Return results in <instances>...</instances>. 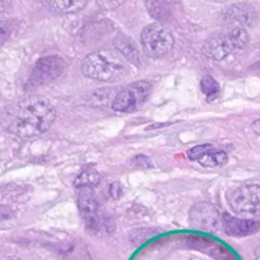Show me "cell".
<instances>
[{
	"label": "cell",
	"mask_w": 260,
	"mask_h": 260,
	"mask_svg": "<svg viewBox=\"0 0 260 260\" xmlns=\"http://www.w3.org/2000/svg\"><path fill=\"white\" fill-rule=\"evenodd\" d=\"M142 49L153 58H161L170 52L175 44L174 36L163 24L154 23L146 26L141 33Z\"/></svg>",
	"instance_id": "obj_5"
},
{
	"label": "cell",
	"mask_w": 260,
	"mask_h": 260,
	"mask_svg": "<svg viewBox=\"0 0 260 260\" xmlns=\"http://www.w3.org/2000/svg\"><path fill=\"white\" fill-rule=\"evenodd\" d=\"M201 92L207 96V99H213L219 95L220 87L217 81L211 76H205L201 82Z\"/></svg>",
	"instance_id": "obj_18"
},
{
	"label": "cell",
	"mask_w": 260,
	"mask_h": 260,
	"mask_svg": "<svg viewBox=\"0 0 260 260\" xmlns=\"http://www.w3.org/2000/svg\"><path fill=\"white\" fill-rule=\"evenodd\" d=\"M228 207L244 219L260 217V185L251 184L229 190L225 194Z\"/></svg>",
	"instance_id": "obj_4"
},
{
	"label": "cell",
	"mask_w": 260,
	"mask_h": 260,
	"mask_svg": "<svg viewBox=\"0 0 260 260\" xmlns=\"http://www.w3.org/2000/svg\"><path fill=\"white\" fill-rule=\"evenodd\" d=\"M121 187L120 184L115 182V183H112L110 186V193L111 195V197L114 199H119L121 197Z\"/></svg>",
	"instance_id": "obj_20"
},
{
	"label": "cell",
	"mask_w": 260,
	"mask_h": 260,
	"mask_svg": "<svg viewBox=\"0 0 260 260\" xmlns=\"http://www.w3.org/2000/svg\"><path fill=\"white\" fill-rule=\"evenodd\" d=\"M255 258L254 260H260V245L256 249L254 253Z\"/></svg>",
	"instance_id": "obj_23"
},
{
	"label": "cell",
	"mask_w": 260,
	"mask_h": 260,
	"mask_svg": "<svg viewBox=\"0 0 260 260\" xmlns=\"http://www.w3.org/2000/svg\"><path fill=\"white\" fill-rule=\"evenodd\" d=\"M77 207L86 228L98 233L104 228V219L101 215L99 205L91 188L79 189Z\"/></svg>",
	"instance_id": "obj_9"
},
{
	"label": "cell",
	"mask_w": 260,
	"mask_h": 260,
	"mask_svg": "<svg viewBox=\"0 0 260 260\" xmlns=\"http://www.w3.org/2000/svg\"><path fill=\"white\" fill-rule=\"evenodd\" d=\"M187 248L201 251L214 260H239L228 246L210 237L205 235H187L184 238Z\"/></svg>",
	"instance_id": "obj_8"
},
{
	"label": "cell",
	"mask_w": 260,
	"mask_h": 260,
	"mask_svg": "<svg viewBox=\"0 0 260 260\" xmlns=\"http://www.w3.org/2000/svg\"><path fill=\"white\" fill-rule=\"evenodd\" d=\"M189 222L196 230L210 234H219L222 228V215L209 202H199L189 212Z\"/></svg>",
	"instance_id": "obj_7"
},
{
	"label": "cell",
	"mask_w": 260,
	"mask_h": 260,
	"mask_svg": "<svg viewBox=\"0 0 260 260\" xmlns=\"http://www.w3.org/2000/svg\"><path fill=\"white\" fill-rule=\"evenodd\" d=\"M56 109L44 96L32 95L10 105L4 113L6 129L20 138L46 132L56 119Z\"/></svg>",
	"instance_id": "obj_1"
},
{
	"label": "cell",
	"mask_w": 260,
	"mask_h": 260,
	"mask_svg": "<svg viewBox=\"0 0 260 260\" xmlns=\"http://www.w3.org/2000/svg\"><path fill=\"white\" fill-rule=\"evenodd\" d=\"M248 41L247 31L240 27H234L209 37L203 45V52L210 59L221 61L244 49Z\"/></svg>",
	"instance_id": "obj_3"
},
{
	"label": "cell",
	"mask_w": 260,
	"mask_h": 260,
	"mask_svg": "<svg viewBox=\"0 0 260 260\" xmlns=\"http://www.w3.org/2000/svg\"><path fill=\"white\" fill-rule=\"evenodd\" d=\"M213 146L211 144H202V145L195 146L187 151V156L189 160L192 161H198L200 159L207 154L209 151L213 149Z\"/></svg>",
	"instance_id": "obj_19"
},
{
	"label": "cell",
	"mask_w": 260,
	"mask_h": 260,
	"mask_svg": "<svg viewBox=\"0 0 260 260\" xmlns=\"http://www.w3.org/2000/svg\"><path fill=\"white\" fill-rule=\"evenodd\" d=\"M82 72L92 80L112 82L127 73V61L115 50H98L84 57L81 64Z\"/></svg>",
	"instance_id": "obj_2"
},
{
	"label": "cell",
	"mask_w": 260,
	"mask_h": 260,
	"mask_svg": "<svg viewBox=\"0 0 260 260\" xmlns=\"http://www.w3.org/2000/svg\"><path fill=\"white\" fill-rule=\"evenodd\" d=\"M228 156L225 152L222 150H217L213 148L207 154L198 160V162L206 168H215L219 166L225 165L228 162Z\"/></svg>",
	"instance_id": "obj_17"
},
{
	"label": "cell",
	"mask_w": 260,
	"mask_h": 260,
	"mask_svg": "<svg viewBox=\"0 0 260 260\" xmlns=\"http://www.w3.org/2000/svg\"><path fill=\"white\" fill-rule=\"evenodd\" d=\"M115 47L121 52V55L124 56L126 60H128L135 64H139V54L136 50V47L134 46L133 44L122 37H118L115 39Z\"/></svg>",
	"instance_id": "obj_16"
},
{
	"label": "cell",
	"mask_w": 260,
	"mask_h": 260,
	"mask_svg": "<svg viewBox=\"0 0 260 260\" xmlns=\"http://www.w3.org/2000/svg\"><path fill=\"white\" fill-rule=\"evenodd\" d=\"M4 260H21L20 258H18V257H8L7 258H6V259Z\"/></svg>",
	"instance_id": "obj_24"
},
{
	"label": "cell",
	"mask_w": 260,
	"mask_h": 260,
	"mask_svg": "<svg viewBox=\"0 0 260 260\" xmlns=\"http://www.w3.org/2000/svg\"><path fill=\"white\" fill-rule=\"evenodd\" d=\"M102 177L100 174L92 167H86L77 175L74 185L77 189L82 188H93L100 184Z\"/></svg>",
	"instance_id": "obj_13"
},
{
	"label": "cell",
	"mask_w": 260,
	"mask_h": 260,
	"mask_svg": "<svg viewBox=\"0 0 260 260\" xmlns=\"http://www.w3.org/2000/svg\"><path fill=\"white\" fill-rule=\"evenodd\" d=\"M222 228L228 236L243 238L256 234L259 230L260 224L257 220L238 218L229 213H224L222 215Z\"/></svg>",
	"instance_id": "obj_11"
},
{
	"label": "cell",
	"mask_w": 260,
	"mask_h": 260,
	"mask_svg": "<svg viewBox=\"0 0 260 260\" xmlns=\"http://www.w3.org/2000/svg\"><path fill=\"white\" fill-rule=\"evenodd\" d=\"M251 128L256 135L260 136V120L253 121V123L251 124Z\"/></svg>",
	"instance_id": "obj_22"
},
{
	"label": "cell",
	"mask_w": 260,
	"mask_h": 260,
	"mask_svg": "<svg viewBox=\"0 0 260 260\" xmlns=\"http://www.w3.org/2000/svg\"><path fill=\"white\" fill-rule=\"evenodd\" d=\"M151 84L148 81H136L124 87L115 95L112 109L115 112H135L139 110L150 94Z\"/></svg>",
	"instance_id": "obj_6"
},
{
	"label": "cell",
	"mask_w": 260,
	"mask_h": 260,
	"mask_svg": "<svg viewBox=\"0 0 260 260\" xmlns=\"http://www.w3.org/2000/svg\"><path fill=\"white\" fill-rule=\"evenodd\" d=\"M87 1L75 0V1H51L50 2V8L54 12L59 14H68L74 12H80L86 6Z\"/></svg>",
	"instance_id": "obj_15"
},
{
	"label": "cell",
	"mask_w": 260,
	"mask_h": 260,
	"mask_svg": "<svg viewBox=\"0 0 260 260\" xmlns=\"http://www.w3.org/2000/svg\"><path fill=\"white\" fill-rule=\"evenodd\" d=\"M146 6L151 17L160 23L167 22L170 18L171 10L165 1H147Z\"/></svg>",
	"instance_id": "obj_14"
},
{
	"label": "cell",
	"mask_w": 260,
	"mask_h": 260,
	"mask_svg": "<svg viewBox=\"0 0 260 260\" xmlns=\"http://www.w3.org/2000/svg\"><path fill=\"white\" fill-rule=\"evenodd\" d=\"M136 164L139 166H142L144 168H149L151 165V161L148 159V157L145 155H137L136 157Z\"/></svg>",
	"instance_id": "obj_21"
},
{
	"label": "cell",
	"mask_w": 260,
	"mask_h": 260,
	"mask_svg": "<svg viewBox=\"0 0 260 260\" xmlns=\"http://www.w3.org/2000/svg\"><path fill=\"white\" fill-rule=\"evenodd\" d=\"M57 249L62 260H92L87 246L79 240L62 241Z\"/></svg>",
	"instance_id": "obj_12"
},
{
	"label": "cell",
	"mask_w": 260,
	"mask_h": 260,
	"mask_svg": "<svg viewBox=\"0 0 260 260\" xmlns=\"http://www.w3.org/2000/svg\"><path fill=\"white\" fill-rule=\"evenodd\" d=\"M65 62L62 57L55 55L39 58L33 68L30 81L33 84H47L57 79L63 73Z\"/></svg>",
	"instance_id": "obj_10"
}]
</instances>
